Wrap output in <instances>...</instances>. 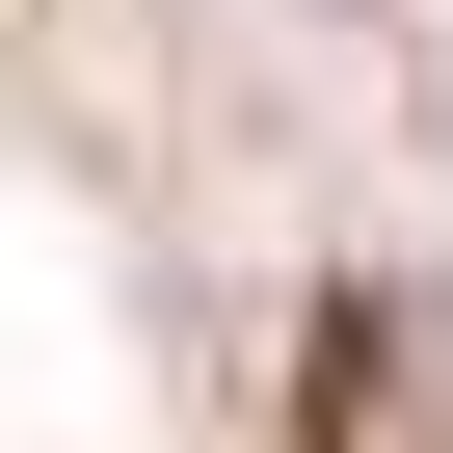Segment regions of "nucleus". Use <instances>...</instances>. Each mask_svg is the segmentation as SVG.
Wrapping results in <instances>:
<instances>
[{"mask_svg": "<svg viewBox=\"0 0 453 453\" xmlns=\"http://www.w3.org/2000/svg\"><path fill=\"white\" fill-rule=\"evenodd\" d=\"M294 453H453V320H426L400 267H347V294L294 320Z\"/></svg>", "mask_w": 453, "mask_h": 453, "instance_id": "1", "label": "nucleus"}]
</instances>
